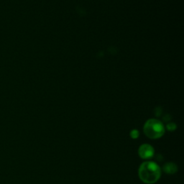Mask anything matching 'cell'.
<instances>
[{"label":"cell","mask_w":184,"mask_h":184,"mask_svg":"<svg viewBox=\"0 0 184 184\" xmlns=\"http://www.w3.org/2000/svg\"><path fill=\"white\" fill-rule=\"evenodd\" d=\"M138 175L141 181L147 184H153L160 179L161 169L156 162L146 161L141 164L138 170Z\"/></svg>","instance_id":"obj_1"},{"label":"cell","mask_w":184,"mask_h":184,"mask_svg":"<svg viewBox=\"0 0 184 184\" xmlns=\"http://www.w3.org/2000/svg\"><path fill=\"white\" fill-rule=\"evenodd\" d=\"M145 135L152 140L159 139L165 133V127L162 123L158 119H151L145 122L143 127Z\"/></svg>","instance_id":"obj_2"},{"label":"cell","mask_w":184,"mask_h":184,"mask_svg":"<svg viewBox=\"0 0 184 184\" xmlns=\"http://www.w3.org/2000/svg\"><path fill=\"white\" fill-rule=\"evenodd\" d=\"M138 154L142 159H149L153 157L155 150L153 147L149 144H143L140 147L138 150Z\"/></svg>","instance_id":"obj_3"},{"label":"cell","mask_w":184,"mask_h":184,"mask_svg":"<svg viewBox=\"0 0 184 184\" xmlns=\"http://www.w3.org/2000/svg\"><path fill=\"white\" fill-rule=\"evenodd\" d=\"M162 170L165 173L169 174V175H173V174H175L178 171V166L174 162H166L165 165H163Z\"/></svg>","instance_id":"obj_4"},{"label":"cell","mask_w":184,"mask_h":184,"mask_svg":"<svg viewBox=\"0 0 184 184\" xmlns=\"http://www.w3.org/2000/svg\"><path fill=\"white\" fill-rule=\"evenodd\" d=\"M139 135H140V134H139V131H138L137 130H133L131 131L130 137L132 139L138 138Z\"/></svg>","instance_id":"obj_5"},{"label":"cell","mask_w":184,"mask_h":184,"mask_svg":"<svg viewBox=\"0 0 184 184\" xmlns=\"http://www.w3.org/2000/svg\"><path fill=\"white\" fill-rule=\"evenodd\" d=\"M166 127L169 131H174L176 129V125L174 123H169L167 124Z\"/></svg>","instance_id":"obj_6"}]
</instances>
